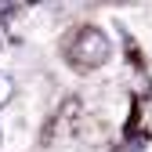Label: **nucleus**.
<instances>
[{
    "label": "nucleus",
    "mask_w": 152,
    "mask_h": 152,
    "mask_svg": "<svg viewBox=\"0 0 152 152\" xmlns=\"http://www.w3.org/2000/svg\"><path fill=\"white\" fill-rule=\"evenodd\" d=\"M109 54H112L109 36L102 29H94V26H83L80 33L72 36V44H69V58H72V65H80V69H98V65H105Z\"/></svg>",
    "instance_id": "f257e3e1"
},
{
    "label": "nucleus",
    "mask_w": 152,
    "mask_h": 152,
    "mask_svg": "<svg viewBox=\"0 0 152 152\" xmlns=\"http://www.w3.org/2000/svg\"><path fill=\"white\" fill-rule=\"evenodd\" d=\"M11 94H15V80H11L7 72H0V109L11 102Z\"/></svg>",
    "instance_id": "f03ea898"
},
{
    "label": "nucleus",
    "mask_w": 152,
    "mask_h": 152,
    "mask_svg": "<svg viewBox=\"0 0 152 152\" xmlns=\"http://www.w3.org/2000/svg\"><path fill=\"white\" fill-rule=\"evenodd\" d=\"M0 145H4V130H0Z\"/></svg>",
    "instance_id": "7ed1b4c3"
}]
</instances>
